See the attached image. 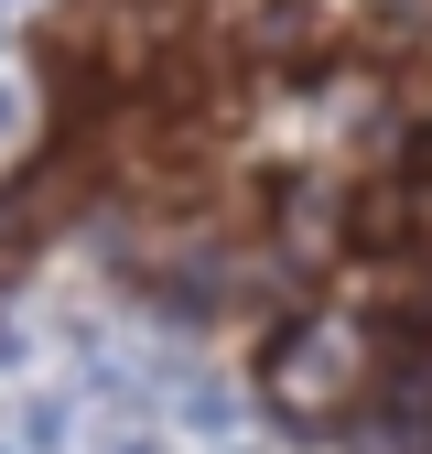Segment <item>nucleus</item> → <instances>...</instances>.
Wrapping results in <instances>:
<instances>
[{
  "mask_svg": "<svg viewBox=\"0 0 432 454\" xmlns=\"http://www.w3.org/2000/svg\"><path fill=\"white\" fill-rule=\"evenodd\" d=\"M357 368H367V347H357L346 325H282L270 357H259V389H270L282 422H324V411H346Z\"/></svg>",
  "mask_w": 432,
  "mask_h": 454,
  "instance_id": "f257e3e1",
  "label": "nucleus"
},
{
  "mask_svg": "<svg viewBox=\"0 0 432 454\" xmlns=\"http://www.w3.org/2000/svg\"><path fill=\"white\" fill-rule=\"evenodd\" d=\"M22 443H33V454L66 443V401H33V411H22Z\"/></svg>",
  "mask_w": 432,
  "mask_h": 454,
  "instance_id": "f03ea898",
  "label": "nucleus"
}]
</instances>
